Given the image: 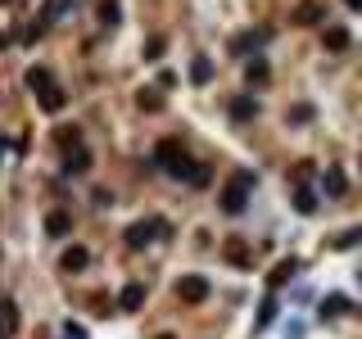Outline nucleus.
Returning <instances> with one entry per match:
<instances>
[{"label":"nucleus","mask_w":362,"mask_h":339,"mask_svg":"<svg viewBox=\"0 0 362 339\" xmlns=\"http://www.w3.org/2000/svg\"><path fill=\"white\" fill-rule=\"evenodd\" d=\"M87 263H91V254H87V249H82V245L64 249V258H59V267H64V271H82Z\"/></svg>","instance_id":"15"},{"label":"nucleus","mask_w":362,"mask_h":339,"mask_svg":"<svg viewBox=\"0 0 362 339\" xmlns=\"http://www.w3.org/2000/svg\"><path fill=\"white\" fill-rule=\"evenodd\" d=\"M317 312H321V322H331V317L349 312V298H345V294H326V298H321V308H317Z\"/></svg>","instance_id":"18"},{"label":"nucleus","mask_w":362,"mask_h":339,"mask_svg":"<svg viewBox=\"0 0 362 339\" xmlns=\"http://www.w3.org/2000/svg\"><path fill=\"white\" fill-rule=\"evenodd\" d=\"M222 258H226V263H231V267H249V263H254V249L245 245L240 236H231V240H226V245H222Z\"/></svg>","instance_id":"6"},{"label":"nucleus","mask_w":362,"mask_h":339,"mask_svg":"<svg viewBox=\"0 0 362 339\" xmlns=\"http://www.w3.org/2000/svg\"><path fill=\"white\" fill-rule=\"evenodd\" d=\"M64 339H87V331H82V326H73V322H68V326H64Z\"/></svg>","instance_id":"31"},{"label":"nucleus","mask_w":362,"mask_h":339,"mask_svg":"<svg viewBox=\"0 0 362 339\" xmlns=\"http://www.w3.org/2000/svg\"><path fill=\"white\" fill-rule=\"evenodd\" d=\"M27 86H32V91H36V95H45V91H50V86H55V77H50V68H45V64H36V68H27Z\"/></svg>","instance_id":"14"},{"label":"nucleus","mask_w":362,"mask_h":339,"mask_svg":"<svg viewBox=\"0 0 362 339\" xmlns=\"http://www.w3.org/2000/svg\"><path fill=\"white\" fill-rule=\"evenodd\" d=\"M91 154L87 150H68V154H64V172H68V177H87V172H91Z\"/></svg>","instance_id":"9"},{"label":"nucleus","mask_w":362,"mask_h":339,"mask_svg":"<svg viewBox=\"0 0 362 339\" xmlns=\"http://www.w3.org/2000/svg\"><path fill=\"white\" fill-rule=\"evenodd\" d=\"M118 308H122V312H140V308H145V285H140V280L122 285V294H118Z\"/></svg>","instance_id":"7"},{"label":"nucleus","mask_w":362,"mask_h":339,"mask_svg":"<svg viewBox=\"0 0 362 339\" xmlns=\"http://www.w3.org/2000/svg\"><path fill=\"white\" fill-rule=\"evenodd\" d=\"M345 5H349V9H362V0H345Z\"/></svg>","instance_id":"32"},{"label":"nucleus","mask_w":362,"mask_h":339,"mask_svg":"<svg viewBox=\"0 0 362 339\" xmlns=\"http://www.w3.org/2000/svg\"><path fill=\"white\" fill-rule=\"evenodd\" d=\"M159 339H177V335H159Z\"/></svg>","instance_id":"33"},{"label":"nucleus","mask_w":362,"mask_h":339,"mask_svg":"<svg viewBox=\"0 0 362 339\" xmlns=\"http://www.w3.org/2000/svg\"><path fill=\"white\" fill-rule=\"evenodd\" d=\"M168 231H173V226H168L164 217H150V222H131V226H127V245H131V249H145L150 240H164Z\"/></svg>","instance_id":"3"},{"label":"nucleus","mask_w":362,"mask_h":339,"mask_svg":"<svg viewBox=\"0 0 362 339\" xmlns=\"http://www.w3.org/2000/svg\"><path fill=\"white\" fill-rule=\"evenodd\" d=\"M362 240V226H354V231H345V236H335V249H354Z\"/></svg>","instance_id":"27"},{"label":"nucleus","mask_w":362,"mask_h":339,"mask_svg":"<svg viewBox=\"0 0 362 339\" xmlns=\"http://www.w3.org/2000/svg\"><path fill=\"white\" fill-rule=\"evenodd\" d=\"M55 145H59L64 154H68V150H82V127H59V131H55Z\"/></svg>","instance_id":"19"},{"label":"nucleus","mask_w":362,"mask_h":339,"mask_svg":"<svg viewBox=\"0 0 362 339\" xmlns=\"http://www.w3.org/2000/svg\"><path fill=\"white\" fill-rule=\"evenodd\" d=\"M268 77H272V68H268L263 55H254V59L245 64V82H249V86H268Z\"/></svg>","instance_id":"10"},{"label":"nucleus","mask_w":362,"mask_h":339,"mask_svg":"<svg viewBox=\"0 0 362 339\" xmlns=\"http://www.w3.org/2000/svg\"><path fill=\"white\" fill-rule=\"evenodd\" d=\"M5 322H9V335H14L18 331V303H14V298L5 303Z\"/></svg>","instance_id":"30"},{"label":"nucleus","mask_w":362,"mask_h":339,"mask_svg":"<svg viewBox=\"0 0 362 339\" xmlns=\"http://www.w3.org/2000/svg\"><path fill=\"white\" fill-rule=\"evenodd\" d=\"M299 267H303L299 258H285V263H276V271L268 276V285H272V289H281V285H285V280H290V276H294V271H299Z\"/></svg>","instance_id":"16"},{"label":"nucleus","mask_w":362,"mask_h":339,"mask_svg":"<svg viewBox=\"0 0 362 339\" xmlns=\"http://www.w3.org/2000/svg\"><path fill=\"white\" fill-rule=\"evenodd\" d=\"M321 45H326V50H349V32H345V27H326Z\"/></svg>","instance_id":"22"},{"label":"nucleus","mask_w":362,"mask_h":339,"mask_svg":"<svg viewBox=\"0 0 362 339\" xmlns=\"http://www.w3.org/2000/svg\"><path fill=\"white\" fill-rule=\"evenodd\" d=\"M358 280H362V271H358Z\"/></svg>","instance_id":"34"},{"label":"nucleus","mask_w":362,"mask_h":339,"mask_svg":"<svg viewBox=\"0 0 362 339\" xmlns=\"http://www.w3.org/2000/svg\"><path fill=\"white\" fill-rule=\"evenodd\" d=\"M249 190H254V172H236V177L226 181V190H222V212L240 217L245 203H249Z\"/></svg>","instance_id":"2"},{"label":"nucleus","mask_w":362,"mask_h":339,"mask_svg":"<svg viewBox=\"0 0 362 339\" xmlns=\"http://www.w3.org/2000/svg\"><path fill=\"white\" fill-rule=\"evenodd\" d=\"M290 18H294V23H299V27H317L321 18H326V5H317V0H299Z\"/></svg>","instance_id":"5"},{"label":"nucleus","mask_w":362,"mask_h":339,"mask_svg":"<svg viewBox=\"0 0 362 339\" xmlns=\"http://www.w3.org/2000/svg\"><path fill=\"white\" fill-rule=\"evenodd\" d=\"M285 118H290V122H312V104H294Z\"/></svg>","instance_id":"28"},{"label":"nucleus","mask_w":362,"mask_h":339,"mask_svg":"<svg viewBox=\"0 0 362 339\" xmlns=\"http://www.w3.org/2000/svg\"><path fill=\"white\" fill-rule=\"evenodd\" d=\"M272 317H276V298L268 294V298H263V303H259V322H254V326H259V331H263V326H272Z\"/></svg>","instance_id":"26"},{"label":"nucleus","mask_w":362,"mask_h":339,"mask_svg":"<svg viewBox=\"0 0 362 339\" xmlns=\"http://www.w3.org/2000/svg\"><path fill=\"white\" fill-rule=\"evenodd\" d=\"M321 190H326L331 199H340V195H345V190H349L345 172H340V168H326V172H321Z\"/></svg>","instance_id":"12"},{"label":"nucleus","mask_w":362,"mask_h":339,"mask_svg":"<svg viewBox=\"0 0 362 339\" xmlns=\"http://www.w3.org/2000/svg\"><path fill=\"white\" fill-rule=\"evenodd\" d=\"M154 163H159V168L168 172V177H177V181H190V186H195L199 168H204V163L186 159V150H181V140H159V150H154Z\"/></svg>","instance_id":"1"},{"label":"nucleus","mask_w":362,"mask_h":339,"mask_svg":"<svg viewBox=\"0 0 362 339\" xmlns=\"http://www.w3.org/2000/svg\"><path fill=\"white\" fill-rule=\"evenodd\" d=\"M190 82H195V86L213 82V59H208V55H195V59H190Z\"/></svg>","instance_id":"13"},{"label":"nucleus","mask_w":362,"mask_h":339,"mask_svg":"<svg viewBox=\"0 0 362 339\" xmlns=\"http://www.w3.org/2000/svg\"><path fill=\"white\" fill-rule=\"evenodd\" d=\"M294 212L312 217V212H317V190H308V186H299V190H294Z\"/></svg>","instance_id":"17"},{"label":"nucleus","mask_w":362,"mask_h":339,"mask_svg":"<svg viewBox=\"0 0 362 339\" xmlns=\"http://www.w3.org/2000/svg\"><path fill=\"white\" fill-rule=\"evenodd\" d=\"M136 104H140L145 113H159V109H164V95H159V91H150V86H145V91L136 95Z\"/></svg>","instance_id":"25"},{"label":"nucleus","mask_w":362,"mask_h":339,"mask_svg":"<svg viewBox=\"0 0 362 339\" xmlns=\"http://www.w3.org/2000/svg\"><path fill=\"white\" fill-rule=\"evenodd\" d=\"M36 100H41V109H45V113H59L64 104H68V95H64L59 86H50V91H45V95H36Z\"/></svg>","instance_id":"20"},{"label":"nucleus","mask_w":362,"mask_h":339,"mask_svg":"<svg viewBox=\"0 0 362 339\" xmlns=\"http://www.w3.org/2000/svg\"><path fill=\"white\" fill-rule=\"evenodd\" d=\"M268 27H259V32H245V36H236V41H231V50L236 55H240V50H249V45H263V41H268Z\"/></svg>","instance_id":"21"},{"label":"nucleus","mask_w":362,"mask_h":339,"mask_svg":"<svg viewBox=\"0 0 362 339\" xmlns=\"http://www.w3.org/2000/svg\"><path fill=\"white\" fill-rule=\"evenodd\" d=\"M208 294H213V289H208L204 276H181V280H177V298H181V303H190V308L204 303Z\"/></svg>","instance_id":"4"},{"label":"nucleus","mask_w":362,"mask_h":339,"mask_svg":"<svg viewBox=\"0 0 362 339\" xmlns=\"http://www.w3.org/2000/svg\"><path fill=\"white\" fill-rule=\"evenodd\" d=\"M68 5H73V0H45V9H41V18H45V23H59V18H64V14H68Z\"/></svg>","instance_id":"24"},{"label":"nucleus","mask_w":362,"mask_h":339,"mask_svg":"<svg viewBox=\"0 0 362 339\" xmlns=\"http://www.w3.org/2000/svg\"><path fill=\"white\" fill-rule=\"evenodd\" d=\"M68 231H73V217H68V212H59V208H55V212H45V236L64 240Z\"/></svg>","instance_id":"11"},{"label":"nucleus","mask_w":362,"mask_h":339,"mask_svg":"<svg viewBox=\"0 0 362 339\" xmlns=\"http://www.w3.org/2000/svg\"><path fill=\"white\" fill-rule=\"evenodd\" d=\"M100 23H104V27H118V23H122L118 0H100Z\"/></svg>","instance_id":"23"},{"label":"nucleus","mask_w":362,"mask_h":339,"mask_svg":"<svg viewBox=\"0 0 362 339\" xmlns=\"http://www.w3.org/2000/svg\"><path fill=\"white\" fill-rule=\"evenodd\" d=\"M164 36H150V45H145V59H164Z\"/></svg>","instance_id":"29"},{"label":"nucleus","mask_w":362,"mask_h":339,"mask_svg":"<svg viewBox=\"0 0 362 339\" xmlns=\"http://www.w3.org/2000/svg\"><path fill=\"white\" fill-rule=\"evenodd\" d=\"M259 118V100L254 95H236L231 100V122H254Z\"/></svg>","instance_id":"8"}]
</instances>
